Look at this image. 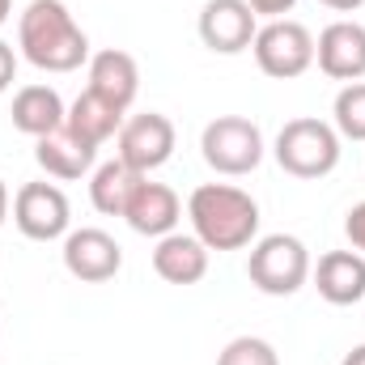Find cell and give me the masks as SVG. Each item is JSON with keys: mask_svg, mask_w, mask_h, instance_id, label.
<instances>
[{"mask_svg": "<svg viewBox=\"0 0 365 365\" xmlns=\"http://www.w3.org/2000/svg\"><path fill=\"white\" fill-rule=\"evenodd\" d=\"M276 166L293 179H327L336 166H340V132L327 123V119H314V115H302V119H289L276 136Z\"/></svg>", "mask_w": 365, "mask_h": 365, "instance_id": "3", "label": "cell"}, {"mask_svg": "<svg viewBox=\"0 0 365 365\" xmlns=\"http://www.w3.org/2000/svg\"><path fill=\"white\" fill-rule=\"evenodd\" d=\"M9 13H13V0H0V26L9 21Z\"/></svg>", "mask_w": 365, "mask_h": 365, "instance_id": "28", "label": "cell"}, {"mask_svg": "<svg viewBox=\"0 0 365 365\" xmlns=\"http://www.w3.org/2000/svg\"><path fill=\"white\" fill-rule=\"evenodd\" d=\"M140 179H149V175H136L128 162H102V166H93V179H90V204L102 212V217H123V208H128V200H132V191L140 187Z\"/></svg>", "mask_w": 365, "mask_h": 365, "instance_id": "19", "label": "cell"}, {"mask_svg": "<svg viewBox=\"0 0 365 365\" xmlns=\"http://www.w3.org/2000/svg\"><path fill=\"white\" fill-rule=\"evenodd\" d=\"M251 51H255V64H259L264 77H272V81H293V77H302V73L314 64V34H310L302 21L276 17L268 26H259Z\"/></svg>", "mask_w": 365, "mask_h": 365, "instance_id": "6", "label": "cell"}, {"mask_svg": "<svg viewBox=\"0 0 365 365\" xmlns=\"http://www.w3.org/2000/svg\"><path fill=\"white\" fill-rule=\"evenodd\" d=\"M13 81H17V51L0 38V93L9 90Z\"/></svg>", "mask_w": 365, "mask_h": 365, "instance_id": "24", "label": "cell"}, {"mask_svg": "<svg viewBox=\"0 0 365 365\" xmlns=\"http://www.w3.org/2000/svg\"><path fill=\"white\" fill-rule=\"evenodd\" d=\"M13 225L30 242H56V238H64L68 225H73L68 195L56 182H21L17 195H13Z\"/></svg>", "mask_w": 365, "mask_h": 365, "instance_id": "7", "label": "cell"}, {"mask_svg": "<svg viewBox=\"0 0 365 365\" xmlns=\"http://www.w3.org/2000/svg\"><path fill=\"white\" fill-rule=\"evenodd\" d=\"M314 289L331 306H357L365 297V255L361 251H327L319 268H310Z\"/></svg>", "mask_w": 365, "mask_h": 365, "instance_id": "14", "label": "cell"}, {"mask_svg": "<svg viewBox=\"0 0 365 365\" xmlns=\"http://www.w3.org/2000/svg\"><path fill=\"white\" fill-rule=\"evenodd\" d=\"M191 234L208 251H242L259 234V204L251 191L230 187V182H200L187 200Z\"/></svg>", "mask_w": 365, "mask_h": 365, "instance_id": "2", "label": "cell"}, {"mask_svg": "<svg viewBox=\"0 0 365 365\" xmlns=\"http://www.w3.org/2000/svg\"><path fill=\"white\" fill-rule=\"evenodd\" d=\"M217 365H280V357H276V349L268 340H259V336H238V340H230V344L221 349Z\"/></svg>", "mask_w": 365, "mask_h": 365, "instance_id": "21", "label": "cell"}, {"mask_svg": "<svg viewBox=\"0 0 365 365\" xmlns=\"http://www.w3.org/2000/svg\"><path fill=\"white\" fill-rule=\"evenodd\" d=\"M115 145H119V162H128L136 175H149V170H158V166H166L175 158L179 132L162 110H145V115L123 119Z\"/></svg>", "mask_w": 365, "mask_h": 365, "instance_id": "8", "label": "cell"}, {"mask_svg": "<svg viewBox=\"0 0 365 365\" xmlns=\"http://www.w3.org/2000/svg\"><path fill=\"white\" fill-rule=\"evenodd\" d=\"M123 115H128V110H119L115 102H106V98H98L93 90H86V93H77V102L68 106V119H64V128H68L73 136H81L86 145L102 149L110 136H119V128H123Z\"/></svg>", "mask_w": 365, "mask_h": 365, "instance_id": "18", "label": "cell"}, {"mask_svg": "<svg viewBox=\"0 0 365 365\" xmlns=\"http://www.w3.org/2000/svg\"><path fill=\"white\" fill-rule=\"evenodd\" d=\"M314 60L331 81H361L365 77V26L361 21H331L314 38Z\"/></svg>", "mask_w": 365, "mask_h": 365, "instance_id": "11", "label": "cell"}, {"mask_svg": "<svg viewBox=\"0 0 365 365\" xmlns=\"http://www.w3.org/2000/svg\"><path fill=\"white\" fill-rule=\"evenodd\" d=\"M4 217H9V187L0 179V225H4Z\"/></svg>", "mask_w": 365, "mask_h": 365, "instance_id": "27", "label": "cell"}, {"mask_svg": "<svg viewBox=\"0 0 365 365\" xmlns=\"http://www.w3.org/2000/svg\"><path fill=\"white\" fill-rule=\"evenodd\" d=\"M13 128L21 132V136H47V132H56V128H64V119H68V106H64V98L51 90V86H26V90L13 93Z\"/></svg>", "mask_w": 365, "mask_h": 365, "instance_id": "17", "label": "cell"}, {"mask_svg": "<svg viewBox=\"0 0 365 365\" xmlns=\"http://www.w3.org/2000/svg\"><path fill=\"white\" fill-rule=\"evenodd\" d=\"M17 47L38 73H77L90 64V38L64 0H30L17 17Z\"/></svg>", "mask_w": 365, "mask_h": 365, "instance_id": "1", "label": "cell"}, {"mask_svg": "<svg viewBox=\"0 0 365 365\" xmlns=\"http://www.w3.org/2000/svg\"><path fill=\"white\" fill-rule=\"evenodd\" d=\"M195 30H200V43H204L208 51H217V56H238V51H247V47L255 43L259 17L251 13L247 0H208V4L200 9Z\"/></svg>", "mask_w": 365, "mask_h": 365, "instance_id": "9", "label": "cell"}, {"mask_svg": "<svg viewBox=\"0 0 365 365\" xmlns=\"http://www.w3.org/2000/svg\"><path fill=\"white\" fill-rule=\"evenodd\" d=\"M200 153L217 175L242 179V175L259 170V162H264V132L247 115H217L200 132Z\"/></svg>", "mask_w": 365, "mask_h": 365, "instance_id": "4", "label": "cell"}, {"mask_svg": "<svg viewBox=\"0 0 365 365\" xmlns=\"http://www.w3.org/2000/svg\"><path fill=\"white\" fill-rule=\"evenodd\" d=\"M64 268L68 276H77L81 284H102V280H110V276L123 268V247L106 234V230H68L64 234Z\"/></svg>", "mask_w": 365, "mask_h": 365, "instance_id": "10", "label": "cell"}, {"mask_svg": "<svg viewBox=\"0 0 365 365\" xmlns=\"http://www.w3.org/2000/svg\"><path fill=\"white\" fill-rule=\"evenodd\" d=\"M340 365H365V344H357L353 353H344V361Z\"/></svg>", "mask_w": 365, "mask_h": 365, "instance_id": "26", "label": "cell"}, {"mask_svg": "<svg viewBox=\"0 0 365 365\" xmlns=\"http://www.w3.org/2000/svg\"><path fill=\"white\" fill-rule=\"evenodd\" d=\"M93 158H98V149L86 145L81 136H73L68 128H56V132H47V136L34 140V162H38L51 179L73 182V179H81V175H90Z\"/></svg>", "mask_w": 365, "mask_h": 365, "instance_id": "16", "label": "cell"}, {"mask_svg": "<svg viewBox=\"0 0 365 365\" xmlns=\"http://www.w3.org/2000/svg\"><path fill=\"white\" fill-rule=\"evenodd\" d=\"M331 128L340 140H365V81H349L331 102Z\"/></svg>", "mask_w": 365, "mask_h": 365, "instance_id": "20", "label": "cell"}, {"mask_svg": "<svg viewBox=\"0 0 365 365\" xmlns=\"http://www.w3.org/2000/svg\"><path fill=\"white\" fill-rule=\"evenodd\" d=\"M86 90H93L98 98H106V102H115L119 110H128L136 102V93H140V64H136V56H128L119 47L93 51L90 56V86Z\"/></svg>", "mask_w": 365, "mask_h": 365, "instance_id": "13", "label": "cell"}, {"mask_svg": "<svg viewBox=\"0 0 365 365\" xmlns=\"http://www.w3.org/2000/svg\"><path fill=\"white\" fill-rule=\"evenodd\" d=\"M153 272L166 284H200L208 276V247L195 234H166L153 247Z\"/></svg>", "mask_w": 365, "mask_h": 365, "instance_id": "15", "label": "cell"}, {"mask_svg": "<svg viewBox=\"0 0 365 365\" xmlns=\"http://www.w3.org/2000/svg\"><path fill=\"white\" fill-rule=\"evenodd\" d=\"M319 4H327V9H336V13H357L365 0H319Z\"/></svg>", "mask_w": 365, "mask_h": 365, "instance_id": "25", "label": "cell"}, {"mask_svg": "<svg viewBox=\"0 0 365 365\" xmlns=\"http://www.w3.org/2000/svg\"><path fill=\"white\" fill-rule=\"evenodd\" d=\"M123 221H128L136 234H145V238H166V234H175V225L182 221V204H179V195H175V187L140 179V187L132 191V200H128V208H123Z\"/></svg>", "mask_w": 365, "mask_h": 365, "instance_id": "12", "label": "cell"}, {"mask_svg": "<svg viewBox=\"0 0 365 365\" xmlns=\"http://www.w3.org/2000/svg\"><path fill=\"white\" fill-rule=\"evenodd\" d=\"M247 4H251V13H255V17H268V21H276V17L293 13V4H297V0H247Z\"/></svg>", "mask_w": 365, "mask_h": 365, "instance_id": "23", "label": "cell"}, {"mask_svg": "<svg viewBox=\"0 0 365 365\" xmlns=\"http://www.w3.org/2000/svg\"><path fill=\"white\" fill-rule=\"evenodd\" d=\"M247 276L268 297H293L310 280V251L293 234H268V238H259L251 247Z\"/></svg>", "mask_w": 365, "mask_h": 365, "instance_id": "5", "label": "cell"}, {"mask_svg": "<svg viewBox=\"0 0 365 365\" xmlns=\"http://www.w3.org/2000/svg\"><path fill=\"white\" fill-rule=\"evenodd\" d=\"M344 234H349L353 251H361V255H365V200L349 208V217H344Z\"/></svg>", "mask_w": 365, "mask_h": 365, "instance_id": "22", "label": "cell"}]
</instances>
